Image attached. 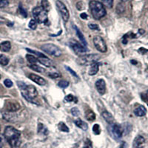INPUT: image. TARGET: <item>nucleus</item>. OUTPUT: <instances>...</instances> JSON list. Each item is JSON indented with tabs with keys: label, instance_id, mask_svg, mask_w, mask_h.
<instances>
[{
	"label": "nucleus",
	"instance_id": "37998d69",
	"mask_svg": "<svg viewBox=\"0 0 148 148\" xmlns=\"http://www.w3.org/2000/svg\"><path fill=\"white\" fill-rule=\"evenodd\" d=\"M65 68H66V69L67 70V71H69V72L71 73V74H72L73 76H75V77H76V78H77V79H79V76H78V75H77V74H76V73L75 72V71H73V70L71 69V67H67V66H66V67H65Z\"/></svg>",
	"mask_w": 148,
	"mask_h": 148
},
{
	"label": "nucleus",
	"instance_id": "7c9ffc66",
	"mask_svg": "<svg viewBox=\"0 0 148 148\" xmlns=\"http://www.w3.org/2000/svg\"><path fill=\"white\" fill-rule=\"evenodd\" d=\"M69 82L65 80H61L59 83H58V85L59 87H60L61 88H66L69 86Z\"/></svg>",
	"mask_w": 148,
	"mask_h": 148
},
{
	"label": "nucleus",
	"instance_id": "412c9836",
	"mask_svg": "<svg viewBox=\"0 0 148 148\" xmlns=\"http://www.w3.org/2000/svg\"><path fill=\"white\" fill-rule=\"evenodd\" d=\"M99 65L97 63H95V64H92V65H91L88 73H89V75H90V76H94V75H96V74L99 72Z\"/></svg>",
	"mask_w": 148,
	"mask_h": 148
},
{
	"label": "nucleus",
	"instance_id": "9b49d317",
	"mask_svg": "<svg viewBox=\"0 0 148 148\" xmlns=\"http://www.w3.org/2000/svg\"><path fill=\"white\" fill-rule=\"evenodd\" d=\"M112 133H113V136L116 139H120L122 137L123 135V129L118 124H115L113 125L112 127Z\"/></svg>",
	"mask_w": 148,
	"mask_h": 148
},
{
	"label": "nucleus",
	"instance_id": "4468645a",
	"mask_svg": "<svg viewBox=\"0 0 148 148\" xmlns=\"http://www.w3.org/2000/svg\"><path fill=\"white\" fill-rule=\"evenodd\" d=\"M145 145V138L142 136H137L133 141L135 148H144Z\"/></svg>",
	"mask_w": 148,
	"mask_h": 148
},
{
	"label": "nucleus",
	"instance_id": "39448f33",
	"mask_svg": "<svg viewBox=\"0 0 148 148\" xmlns=\"http://www.w3.org/2000/svg\"><path fill=\"white\" fill-rule=\"evenodd\" d=\"M34 19L37 23H45L47 22V13L42 8V7H36L33 10Z\"/></svg>",
	"mask_w": 148,
	"mask_h": 148
},
{
	"label": "nucleus",
	"instance_id": "b1692460",
	"mask_svg": "<svg viewBox=\"0 0 148 148\" xmlns=\"http://www.w3.org/2000/svg\"><path fill=\"white\" fill-rule=\"evenodd\" d=\"M86 119L88 120V121H94L96 119V115L95 113L92 112V110H88L86 112L85 115Z\"/></svg>",
	"mask_w": 148,
	"mask_h": 148
},
{
	"label": "nucleus",
	"instance_id": "6ab92c4d",
	"mask_svg": "<svg viewBox=\"0 0 148 148\" xmlns=\"http://www.w3.org/2000/svg\"><path fill=\"white\" fill-rule=\"evenodd\" d=\"M101 116H102V117L104 119V120L107 122L109 123V124H113V121H114V119H113V116L109 112H108V111H104L101 113Z\"/></svg>",
	"mask_w": 148,
	"mask_h": 148
},
{
	"label": "nucleus",
	"instance_id": "473e14b6",
	"mask_svg": "<svg viewBox=\"0 0 148 148\" xmlns=\"http://www.w3.org/2000/svg\"><path fill=\"white\" fill-rule=\"evenodd\" d=\"M64 100H65L66 101H67V102H71V101H76V99L75 98V96L72 94H69V95H67V96H65Z\"/></svg>",
	"mask_w": 148,
	"mask_h": 148
},
{
	"label": "nucleus",
	"instance_id": "3c124183",
	"mask_svg": "<svg viewBox=\"0 0 148 148\" xmlns=\"http://www.w3.org/2000/svg\"><path fill=\"white\" fill-rule=\"evenodd\" d=\"M121 1H123V2H126V1H127V0H121Z\"/></svg>",
	"mask_w": 148,
	"mask_h": 148
},
{
	"label": "nucleus",
	"instance_id": "0eeeda50",
	"mask_svg": "<svg viewBox=\"0 0 148 148\" xmlns=\"http://www.w3.org/2000/svg\"><path fill=\"white\" fill-rule=\"evenodd\" d=\"M69 45L76 55H85L84 53L88 52V49L86 48V47H84L82 43H79V42L74 39H71L69 41Z\"/></svg>",
	"mask_w": 148,
	"mask_h": 148
},
{
	"label": "nucleus",
	"instance_id": "9d476101",
	"mask_svg": "<svg viewBox=\"0 0 148 148\" xmlns=\"http://www.w3.org/2000/svg\"><path fill=\"white\" fill-rule=\"evenodd\" d=\"M5 108L8 112H16L20 109V104L15 101H6L5 105Z\"/></svg>",
	"mask_w": 148,
	"mask_h": 148
},
{
	"label": "nucleus",
	"instance_id": "f8f14e48",
	"mask_svg": "<svg viewBox=\"0 0 148 148\" xmlns=\"http://www.w3.org/2000/svg\"><path fill=\"white\" fill-rule=\"evenodd\" d=\"M96 88L97 89L98 92L101 95H104L106 92V83L104 79H101L97 80L96 82Z\"/></svg>",
	"mask_w": 148,
	"mask_h": 148
},
{
	"label": "nucleus",
	"instance_id": "a878e982",
	"mask_svg": "<svg viewBox=\"0 0 148 148\" xmlns=\"http://www.w3.org/2000/svg\"><path fill=\"white\" fill-rule=\"evenodd\" d=\"M26 59L30 63V64H36L37 62H38V59L36 57H35L33 55H30V54L26 56Z\"/></svg>",
	"mask_w": 148,
	"mask_h": 148
},
{
	"label": "nucleus",
	"instance_id": "09e8293b",
	"mask_svg": "<svg viewBox=\"0 0 148 148\" xmlns=\"http://www.w3.org/2000/svg\"><path fill=\"white\" fill-rule=\"evenodd\" d=\"M5 22H6V19L5 18H3V17L0 16V24H3Z\"/></svg>",
	"mask_w": 148,
	"mask_h": 148
},
{
	"label": "nucleus",
	"instance_id": "e433bc0d",
	"mask_svg": "<svg viewBox=\"0 0 148 148\" xmlns=\"http://www.w3.org/2000/svg\"><path fill=\"white\" fill-rule=\"evenodd\" d=\"M9 4V0H0V8L7 7Z\"/></svg>",
	"mask_w": 148,
	"mask_h": 148
},
{
	"label": "nucleus",
	"instance_id": "cd10ccee",
	"mask_svg": "<svg viewBox=\"0 0 148 148\" xmlns=\"http://www.w3.org/2000/svg\"><path fill=\"white\" fill-rule=\"evenodd\" d=\"M9 63V59L4 55L0 56V64L2 66H6Z\"/></svg>",
	"mask_w": 148,
	"mask_h": 148
},
{
	"label": "nucleus",
	"instance_id": "20e7f679",
	"mask_svg": "<svg viewBox=\"0 0 148 148\" xmlns=\"http://www.w3.org/2000/svg\"><path fill=\"white\" fill-rule=\"evenodd\" d=\"M100 56L97 54H88L81 56L77 59V62L81 65H92V64L97 63L100 59Z\"/></svg>",
	"mask_w": 148,
	"mask_h": 148
},
{
	"label": "nucleus",
	"instance_id": "f704fd0d",
	"mask_svg": "<svg viewBox=\"0 0 148 148\" xmlns=\"http://www.w3.org/2000/svg\"><path fill=\"white\" fill-rule=\"evenodd\" d=\"M48 76L53 79H57V78L61 77V74L59 72H51L48 74Z\"/></svg>",
	"mask_w": 148,
	"mask_h": 148
},
{
	"label": "nucleus",
	"instance_id": "a18cd8bd",
	"mask_svg": "<svg viewBox=\"0 0 148 148\" xmlns=\"http://www.w3.org/2000/svg\"><path fill=\"white\" fill-rule=\"evenodd\" d=\"M141 99H142L144 101H148V90L145 93H143V94L141 95Z\"/></svg>",
	"mask_w": 148,
	"mask_h": 148
},
{
	"label": "nucleus",
	"instance_id": "ddd939ff",
	"mask_svg": "<svg viewBox=\"0 0 148 148\" xmlns=\"http://www.w3.org/2000/svg\"><path fill=\"white\" fill-rule=\"evenodd\" d=\"M29 79L31 80V81L34 82L35 83H36V84H39V85H45L46 84V81L42 77H41V76H38V75H36V74H34V73H30L29 74L28 76Z\"/></svg>",
	"mask_w": 148,
	"mask_h": 148
},
{
	"label": "nucleus",
	"instance_id": "f03ea898",
	"mask_svg": "<svg viewBox=\"0 0 148 148\" xmlns=\"http://www.w3.org/2000/svg\"><path fill=\"white\" fill-rule=\"evenodd\" d=\"M17 85L20 89L21 93L22 96L27 101L31 103H36L34 100L36 99L38 96L36 88L33 85H27L23 82H17Z\"/></svg>",
	"mask_w": 148,
	"mask_h": 148
},
{
	"label": "nucleus",
	"instance_id": "393cba45",
	"mask_svg": "<svg viewBox=\"0 0 148 148\" xmlns=\"http://www.w3.org/2000/svg\"><path fill=\"white\" fill-rule=\"evenodd\" d=\"M29 67L34 71H36V72L41 73H45V71L44 68H42V67H39V66L36 65V64H30V65L29 66Z\"/></svg>",
	"mask_w": 148,
	"mask_h": 148
},
{
	"label": "nucleus",
	"instance_id": "c9c22d12",
	"mask_svg": "<svg viewBox=\"0 0 148 148\" xmlns=\"http://www.w3.org/2000/svg\"><path fill=\"white\" fill-rule=\"evenodd\" d=\"M28 52L30 53H34V55H36L38 57H42V56H44V54L40 52H38V51H33V50H30V48H27L26 49Z\"/></svg>",
	"mask_w": 148,
	"mask_h": 148
},
{
	"label": "nucleus",
	"instance_id": "603ef678",
	"mask_svg": "<svg viewBox=\"0 0 148 148\" xmlns=\"http://www.w3.org/2000/svg\"><path fill=\"white\" fill-rule=\"evenodd\" d=\"M120 148H124V147H123L122 145H121V147H120Z\"/></svg>",
	"mask_w": 148,
	"mask_h": 148
},
{
	"label": "nucleus",
	"instance_id": "c756f323",
	"mask_svg": "<svg viewBox=\"0 0 148 148\" xmlns=\"http://www.w3.org/2000/svg\"><path fill=\"white\" fill-rule=\"evenodd\" d=\"M101 3L103 4L104 6H106V7L111 8L113 7V0H101Z\"/></svg>",
	"mask_w": 148,
	"mask_h": 148
},
{
	"label": "nucleus",
	"instance_id": "a211bd4d",
	"mask_svg": "<svg viewBox=\"0 0 148 148\" xmlns=\"http://www.w3.org/2000/svg\"><path fill=\"white\" fill-rule=\"evenodd\" d=\"M73 27H74V29L76 30V34H77L78 37H79V40L81 41V43L84 46V47H86L88 44H87V41H86V39H85V38H84V35H83V34L81 32V31H80V30H79V29L76 26H74Z\"/></svg>",
	"mask_w": 148,
	"mask_h": 148
},
{
	"label": "nucleus",
	"instance_id": "5701e85b",
	"mask_svg": "<svg viewBox=\"0 0 148 148\" xmlns=\"http://www.w3.org/2000/svg\"><path fill=\"white\" fill-rule=\"evenodd\" d=\"M41 7L44 10H45L46 12H49L51 10V5H50V2H48V0H42V2H41Z\"/></svg>",
	"mask_w": 148,
	"mask_h": 148
},
{
	"label": "nucleus",
	"instance_id": "bb28decb",
	"mask_svg": "<svg viewBox=\"0 0 148 148\" xmlns=\"http://www.w3.org/2000/svg\"><path fill=\"white\" fill-rule=\"evenodd\" d=\"M58 128L62 132H65V133H68L69 132V128H68V127L64 122H59V125H58Z\"/></svg>",
	"mask_w": 148,
	"mask_h": 148
},
{
	"label": "nucleus",
	"instance_id": "423d86ee",
	"mask_svg": "<svg viewBox=\"0 0 148 148\" xmlns=\"http://www.w3.org/2000/svg\"><path fill=\"white\" fill-rule=\"evenodd\" d=\"M41 49L43 51H45L46 53L55 56V57H59L62 54V52L60 50V48L53 44L43 45L41 47Z\"/></svg>",
	"mask_w": 148,
	"mask_h": 148
},
{
	"label": "nucleus",
	"instance_id": "a19ab883",
	"mask_svg": "<svg viewBox=\"0 0 148 148\" xmlns=\"http://www.w3.org/2000/svg\"><path fill=\"white\" fill-rule=\"evenodd\" d=\"M88 27L91 29V30H99V27L98 25L96 24H92V23H90L88 25Z\"/></svg>",
	"mask_w": 148,
	"mask_h": 148
},
{
	"label": "nucleus",
	"instance_id": "f257e3e1",
	"mask_svg": "<svg viewBox=\"0 0 148 148\" xmlns=\"http://www.w3.org/2000/svg\"><path fill=\"white\" fill-rule=\"evenodd\" d=\"M4 136L12 148H16L20 145L21 133L16 128L11 126L6 127L4 132Z\"/></svg>",
	"mask_w": 148,
	"mask_h": 148
},
{
	"label": "nucleus",
	"instance_id": "79ce46f5",
	"mask_svg": "<svg viewBox=\"0 0 148 148\" xmlns=\"http://www.w3.org/2000/svg\"><path fill=\"white\" fill-rule=\"evenodd\" d=\"M71 113H72L73 116H78L79 115V110L77 108H73L71 110Z\"/></svg>",
	"mask_w": 148,
	"mask_h": 148
},
{
	"label": "nucleus",
	"instance_id": "49530a36",
	"mask_svg": "<svg viewBox=\"0 0 148 148\" xmlns=\"http://www.w3.org/2000/svg\"><path fill=\"white\" fill-rule=\"evenodd\" d=\"M147 52H148V50H146V49L143 48V47H141V48H139V50H138V53H141L142 55H144V54H145Z\"/></svg>",
	"mask_w": 148,
	"mask_h": 148
},
{
	"label": "nucleus",
	"instance_id": "2f4dec72",
	"mask_svg": "<svg viewBox=\"0 0 148 148\" xmlns=\"http://www.w3.org/2000/svg\"><path fill=\"white\" fill-rule=\"evenodd\" d=\"M28 26L30 29L35 30V29L37 27V22L35 20V19H31V20L30 21V22H29Z\"/></svg>",
	"mask_w": 148,
	"mask_h": 148
},
{
	"label": "nucleus",
	"instance_id": "6e6552de",
	"mask_svg": "<svg viewBox=\"0 0 148 148\" xmlns=\"http://www.w3.org/2000/svg\"><path fill=\"white\" fill-rule=\"evenodd\" d=\"M56 5L58 10H59V14H60L61 16H62L63 20L64 22H67L70 18V14L67 8H66L65 5H64V4L61 2L60 0H57L56 2Z\"/></svg>",
	"mask_w": 148,
	"mask_h": 148
},
{
	"label": "nucleus",
	"instance_id": "c85d7f7f",
	"mask_svg": "<svg viewBox=\"0 0 148 148\" xmlns=\"http://www.w3.org/2000/svg\"><path fill=\"white\" fill-rule=\"evenodd\" d=\"M101 127H100V125H98V124H95L92 127V132L95 135H99L101 133Z\"/></svg>",
	"mask_w": 148,
	"mask_h": 148
},
{
	"label": "nucleus",
	"instance_id": "2eb2a0df",
	"mask_svg": "<svg viewBox=\"0 0 148 148\" xmlns=\"http://www.w3.org/2000/svg\"><path fill=\"white\" fill-rule=\"evenodd\" d=\"M38 62H40L42 64H43V65L45 66V67H50L51 66V64H52L51 59H48V58H47V56H42V57L38 58Z\"/></svg>",
	"mask_w": 148,
	"mask_h": 148
},
{
	"label": "nucleus",
	"instance_id": "4be33fe9",
	"mask_svg": "<svg viewBox=\"0 0 148 148\" xmlns=\"http://www.w3.org/2000/svg\"><path fill=\"white\" fill-rule=\"evenodd\" d=\"M38 133L42 135H47L48 133L47 127L42 123H39V125H38Z\"/></svg>",
	"mask_w": 148,
	"mask_h": 148
},
{
	"label": "nucleus",
	"instance_id": "f3484780",
	"mask_svg": "<svg viewBox=\"0 0 148 148\" xmlns=\"http://www.w3.org/2000/svg\"><path fill=\"white\" fill-rule=\"evenodd\" d=\"M147 110L144 106H139L134 110V114L137 116H144L146 115Z\"/></svg>",
	"mask_w": 148,
	"mask_h": 148
},
{
	"label": "nucleus",
	"instance_id": "c03bdc74",
	"mask_svg": "<svg viewBox=\"0 0 148 148\" xmlns=\"http://www.w3.org/2000/svg\"><path fill=\"white\" fill-rule=\"evenodd\" d=\"M19 10H20L21 14H22L24 17H27V12L24 10V8H22V6H21V5H20V7H19Z\"/></svg>",
	"mask_w": 148,
	"mask_h": 148
},
{
	"label": "nucleus",
	"instance_id": "7ed1b4c3",
	"mask_svg": "<svg viewBox=\"0 0 148 148\" xmlns=\"http://www.w3.org/2000/svg\"><path fill=\"white\" fill-rule=\"evenodd\" d=\"M91 14L95 19H100L106 15V10L101 2L92 0L89 4Z\"/></svg>",
	"mask_w": 148,
	"mask_h": 148
},
{
	"label": "nucleus",
	"instance_id": "58836bf2",
	"mask_svg": "<svg viewBox=\"0 0 148 148\" xmlns=\"http://www.w3.org/2000/svg\"><path fill=\"white\" fill-rule=\"evenodd\" d=\"M4 84L5 85V87L10 88L13 86V82H12V81L10 80V79H5V81H4Z\"/></svg>",
	"mask_w": 148,
	"mask_h": 148
},
{
	"label": "nucleus",
	"instance_id": "8fccbe9b",
	"mask_svg": "<svg viewBox=\"0 0 148 148\" xmlns=\"http://www.w3.org/2000/svg\"><path fill=\"white\" fill-rule=\"evenodd\" d=\"M2 145H3V144H2V137L0 136V148H2Z\"/></svg>",
	"mask_w": 148,
	"mask_h": 148
},
{
	"label": "nucleus",
	"instance_id": "aec40b11",
	"mask_svg": "<svg viewBox=\"0 0 148 148\" xmlns=\"http://www.w3.org/2000/svg\"><path fill=\"white\" fill-rule=\"evenodd\" d=\"M74 122H75V124H76V125L78 127L81 128L83 130H87L88 129V126L87 125V123H85L84 121L80 119H78L75 120Z\"/></svg>",
	"mask_w": 148,
	"mask_h": 148
},
{
	"label": "nucleus",
	"instance_id": "4c0bfd02",
	"mask_svg": "<svg viewBox=\"0 0 148 148\" xmlns=\"http://www.w3.org/2000/svg\"><path fill=\"white\" fill-rule=\"evenodd\" d=\"M3 118L5 119L6 121H11L12 119H13L14 116H13V115H12V114H10V113H4Z\"/></svg>",
	"mask_w": 148,
	"mask_h": 148
},
{
	"label": "nucleus",
	"instance_id": "72a5a7b5",
	"mask_svg": "<svg viewBox=\"0 0 148 148\" xmlns=\"http://www.w3.org/2000/svg\"><path fill=\"white\" fill-rule=\"evenodd\" d=\"M83 148H92V144L91 142V141L88 138L85 140L84 144V146H83Z\"/></svg>",
	"mask_w": 148,
	"mask_h": 148
},
{
	"label": "nucleus",
	"instance_id": "ea45409f",
	"mask_svg": "<svg viewBox=\"0 0 148 148\" xmlns=\"http://www.w3.org/2000/svg\"><path fill=\"white\" fill-rule=\"evenodd\" d=\"M76 8H77V9L79 10H83V9L84 8V3H83L82 1H80V2H78L77 4H76Z\"/></svg>",
	"mask_w": 148,
	"mask_h": 148
},
{
	"label": "nucleus",
	"instance_id": "1a4fd4ad",
	"mask_svg": "<svg viewBox=\"0 0 148 148\" xmlns=\"http://www.w3.org/2000/svg\"><path fill=\"white\" fill-rule=\"evenodd\" d=\"M93 43H94V45L96 47V48L97 49L98 51L101 53H105L107 51V45L104 42V39H102V37L99 36H96L93 38Z\"/></svg>",
	"mask_w": 148,
	"mask_h": 148
},
{
	"label": "nucleus",
	"instance_id": "dca6fc26",
	"mask_svg": "<svg viewBox=\"0 0 148 148\" xmlns=\"http://www.w3.org/2000/svg\"><path fill=\"white\" fill-rule=\"evenodd\" d=\"M10 48H11V44L8 41H5L0 43V51L2 52H8L10 51Z\"/></svg>",
	"mask_w": 148,
	"mask_h": 148
},
{
	"label": "nucleus",
	"instance_id": "de8ad7c7",
	"mask_svg": "<svg viewBox=\"0 0 148 148\" xmlns=\"http://www.w3.org/2000/svg\"><path fill=\"white\" fill-rule=\"evenodd\" d=\"M80 17H81L82 18H83V19H87L88 17V14H85V13H82V14H80Z\"/></svg>",
	"mask_w": 148,
	"mask_h": 148
},
{
	"label": "nucleus",
	"instance_id": "864d4df0",
	"mask_svg": "<svg viewBox=\"0 0 148 148\" xmlns=\"http://www.w3.org/2000/svg\"><path fill=\"white\" fill-rule=\"evenodd\" d=\"M0 79H1V75H0Z\"/></svg>",
	"mask_w": 148,
	"mask_h": 148
}]
</instances>
